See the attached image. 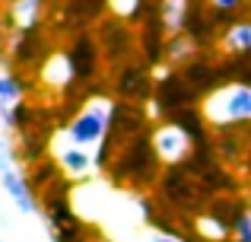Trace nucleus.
Here are the masks:
<instances>
[{
    "label": "nucleus",
    "mask_w": 251,
    "mask_h": 242,
    "mask_svg": "<svg viewBox=\"0 0 251 242\" xmlns=\"http://www.w3.org/2000/svg\"><path fill=\"white\" fill-rule=\"evenodd\" d=\"M3 51H6V57H10L13 70L35 64V61H38V54H42V45H38V32H10V35H6ZM45 54H48V51H45ZM45 54H42V57H45Z\"/></svg>",
    "instance_id": "11"
},
{
    "label": "nucleus",
    "mask_w": 251,
    "mask_h": 242,
    "mask_svg": "<svg viewBox=\"0 0 251 242\" xmlns=\"http://www.w3.org/2000/svg\"><path fill=\"white\" fill-rule=\"evenodd\" d=\"M150 147H153L156 160L169 169H178L197 153V140L191 137L188 128H181L175 118H166L150 128Z\"/></svg>",
    "instance_id": "4"
},
{
    "label": "nucleus",
    "mask_w": 251,
    "mask_h": 242,
    "mask_svg": "<svg viewBox=\"0 0 251 242\" xmlns=\"http://www.w3.org/2000/svg\"><path fill=\"white\" fill-rule=\"evenodd\" d=\"M42 16H45V0H10L6 3L10 32H38Z\"/></svg>",
    "instance_id": "10"
},
{
    "label": "nucleus",
    "mask_w": 251,
    "mask_h": 242,
    "mask_svg": "<svg viewBox=\"0 0 251 242\" xmlns=\"http://www.w3.org/2000/svg\"><path fill=\"white\" fill-rule=\"evenodd\" d=\"M201 48L203 45H197L188 32H184V35H172V38H166V64L169 67H175V64L188 67L191 61L201 57Z\"/></svg>",
    "instance_id": "14"
},
{
    "label": "nucleus",
    "mask_w": 251,
    "mask_h": 242,
    "mask_svg": "<svg viewBox=\"0 0 251 242\" xmlns=\"http://www.w3.org/2000/svg\"><path fill=\"white\" fill-rule=\"evenodd\" d=\"M251 3V0H207V10L210 16H213V26H226L229 19L226 16H235V13H242L245 6Z\"/></svg>",
    "instance_id": "16"
},
{
    "label": "nucleus",
    "mask_w": 251,
    "mask_h": 242,
    "mask_svg": "<svg viewBox=\"0 0 251 242\" xmlns=\"http://www.w3.org/2000/svg\"><path fill=\"white\" fill-rule=\"evenodd\" d=\"M115 112H118V102L111 99L108 93H92V96H86V102L70 115V121L64 124L61 131L74 147L99 150L111 134Z\"/></svg>",
    "instance_id": "1"
},
{
    "label": "nucleus",
    "mask_w": 251,
    "mask_h": 242,
    "mask_svg": "<svg viewBox=\"0 0 251 242\" xmlns=\"http://www.w3.org/2000/svg\"><path fill=\"white\" fill-rule=\"evenodd\" d=\"M216 48L223 54H232V57H248L251 54V16L229 19L216 32Z\"/></svg>",
    "instance_id": "9"
},
{
    "label": "nucleus",
    "mask_w": 251,
    "mask_h": 242,
    "mask_svg": "<svg viewBox=\"0 0 251 242\" xmlns=\"http://www.w3.org/2000/svg\"><path fill=\"white\" fill-rule=\"evenodd\" d=\"M130 242H191V239L181 236L178 230H166V226H143Z\"/></svg>",
    "instance_id": "18"
},
{
    "label": "nucleus",
    "mask_w": 251,
    "mask_h": 242,
    "mask_svg": "<svg viewBox=\"0 0 251 242\" xmlns=\"http://www.w3.org/2000/svg\"><path fill=\"white\" fill-rule=\"evenodd\" d=\"M194 230L201 233V236L207 239V242H223V239L232 236V226H229L223 217H216L213 211L201 214V217H197V223H194Z\"/></svg>",
    "instance_id": "15"
},
{
    "label": "nucleus",
    "mask_w": 251,
    "mask_h": 242,
    "mask_svg": "<svg viewBox=\"0 0 251 242\" xmlns=\"http://www.w3.org/2000/svg\"><path fill=\"white\" fill-rule=\"evenodd\" d=\"M99 51H102V48H99L89 35H80L74 42V48H70L67 54H70V61H74L76 80H92V77H96V70H99Z\"/></svg>",
    "instance_id": "13"
},
{
    "label": "nucleus",
    "mask_w": 251,
    "mask_h": 242,
    "mask_svg": "<svg viewBox=\"0 0 251 242\" xmlns=\"http://www.w3.org/2000/svg\"><path fill=\"white\" fill-rule=\"evenodd\" d=\"M229 239L232 242H251V207H245V211L232 220V236Z\"/></svg>",
    "instance_id": "19"
},
{
    "label": "nucleus",
    "mask_w": 251,
    "mask_h": 242,
    "mask_svg": "<svg viewBox=\"0 0 251 242\" xmlns=\"http://www.w3.org/2000/svg\"><path fill=\"white\" fill-rule=\"evenodd\" d=\"M108 13L118 19V23L130 26V23H137V19H140L143 0H108Z\"/></svg>",
    "instance_id": "17"
},
{
    "label": "nucleus",
    "mask_w": 251,
    "mask_h": 242,
    "mask_svg": "<svg viewBox=\"0 0 251 242\" xmlns=\"http://www.w3.org/2000/svg\"><path fill=\"white\" fill-rule=\"evenodd\" d=\"M197 108H201L207 128L213 131H232L242 124H251V83L223 80L207 96H201Z\"/></svg>",
    "instance_id": "2"
},
{
    "label": "nucleus",
    "mask_w": 251,
    "mask_h": 242,
    "mask_svg": "<svg viewBox=\"0 0 251 242\" xmlns=\"http://www.w3.org/2000/svg\"><path fill=\"white\" fill-rule=\"evenodd\" d=\"M156 16H159V26L166 29V38H172V35H184L191 29L194 10H191V0H162Z\"/></svg>",
    "instance_id": "12"
},
{
    "label": "nucleus",
    "mask_w": 251,
    "mask_h": 242,
    "mask_svg": "<svg viewBox=\"0 0 251 242\" xmlns=\"http://www.w3.org/2000/svg\"><path fill=\"white\" fill-rule=\"evenodd\" d=\"M159 169L162 162L156 160L153 147H150V134L147 137H134L130 143H124L115 153V160L108 162V172L115 182H124L134 191H143V188L156 185L159 182Z\"/></svg>",
    "instance_id": "3"
},
{
    "label": "nucleus",
    "mask_w": 251,
    "mask_h": 242,
    "mask_svg": "<svg viewBox=\"0 0 251 242\" xmlns=\"http://www.w3.org/2000/svg\"><path fill=\"white\" fill-rule=\"evenodd\" d=\"M35 74H38V83L45 89H51V93H64L70 83H76V70H74V61H70L67 51H48L38 61Z\"/></svg>",
    "instance_id": "7"
},
{
    "label": "nucleus",
    "mask_w": 251,
    "mask_h": 242,
    "mask_svg": "<svg viewBox=\"0 0 251 242\" xmlns=\"http://www.w3.org/2000/svg\"><path fill=\"white\" fill-rule=\"evenodd\" d=\"M3 45H6V35H3V13H0V54H3Z\"/></svg>",
    "instance_id": "20"
},
{
    "label": "nucleus",
    "mask_w": 251,
    "mask_h": 242,
    "mask_svg": "<svg viewBox=\"0 0 251 242\" xmlns=\"http://www.w3.org/2000/svg\"><path fill=\"white\" fill-rule=\"evenodd\" d=\"M48 150H51V160L61 169V179L74 182V185H83V182H89V179L99 175L96 150L74 147V143L64 137V131H54V137L48 140Z\"/></svg>",
    "instance_id": "5"
},
{
    "label": "nucleus",
    "mask_w": 251,
    "mask_h": 242,
    "mask_svg": "<svg viewBox=\"0 0 251 242\" xmlns=\"http://www.w3.org/2000/svg\"><path fill=\"white\" fill-rule=\"evenodd\" d=\"M248 6H251V3H248Z\"/></svg>",
    "instance_id": "22"
},
{
    "label": "nucleus",
    "mask_w": 251,
    "mask_h": 242,
    "mask_svg": "<svg viewBox=\"0 0 251 242\" xmlns=\"http://www.w3.org/2000/svg\"><path fill=\"white\" fill-rule=\"evenodd\" d=\"M115 93L127 102H147L153 96V70L143 67V64H124L118 70V80H115Z\"/></svg>",
    "instance_id": "8"
},
{
    "label": "nucleus",
    "mask_w": 251,
    "mask_h": 242,
    "mask_svg": "<svg viewBox=\"0 0 251 242\" xmlns=\"http://www.w3.org/2000/svg\"><path fill=\"white\" fill-rule=\"evenodd\" d=\"M0 191L10 198V204L16 207L25 217H38L42 214V198H38V188L32 185L29 172L23 169V162H13L10 169L0 172Z\"/></svg>",
    "instance_id": "6"
},
{
    "label": "nucleus",
    "mask_w": 251,
    "mask_h": 242,
    "mask_svg": "<svg viewBox=\"0 0 251 242\" xmlns=\"http://www.w3.org/2000/svg\"><path fill=\"white\" fill-rule=\"evenodd\" d=\"M0 242H6V239H0Z\"/></svg>",
    "instance_id": "21"
}]
</instances>
